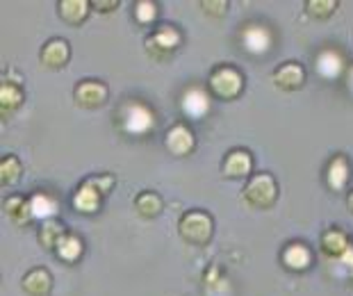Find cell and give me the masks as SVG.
Wrapping results in <instances>:
<instances>
[{
  "instance_id": "28",
  "label": "cell",
  "mask_w": 353,
  "mask_h": 296,
  "mask_svg": "<svg viewBox=\"0 0 353 296\" xmlns=\"http://www.w3.org/2000/svg\"><path fill=\"white\" fill-rule=\"evenodd\" d=\"M157 14H160V5H157L155 0H137V3L132 5V17L137 23H141V26L155 23Z\"/></svg>"
},
{
  "instance_id": "18",
  "label": "cell",
  "mask_w": 353,
  "mask_h": 296,
  "mask_svg": "<svg viewBox=\"0 0 353 296\" xmlns=\"http://www.w3.org/2000/svg\"><path fill=\"white\" fill-rule=\"evenodd\" d=\"M5 215L10 217V221L14 226H28L30 221H34L32 215V205H30V196L23 194H12L3 201Z\"/></svg>"
},
{
  "instance_id": "8",
  "label": "cell",
  "mask_w": 353,
  "mask_h": 296,
  "mask_svg": "<svg viewBox=\"0 0 353 296\" xmlns=\"http://www.w3.org/2000/svg\"><path fill=\"white\" fill-rule=\"evenodd\" d=\"M73 98H76L78 108L82 110H99L110 101V87L96 78L80 80L76 89H73Z\"/></svg>"
},
{
  "instance_id": "21",
  "label": "cell",
  "mask_w": 353,
  "mask_h": 296,
  "mask_svg": "<svg viewBox=\"0 0 353 296\" xmlns=\"http://www.w3.org/2000/svg\"><path fill=\"white\" fill-rule=\"evenodd\" d=\"M23 101H26V94H23L21 82L3 80V85H0V112H3V117L5 119L12 117V114L23 105Z\"/></svg>"
},
{
  "instance_id": "10",
  "label": "cell",
  "mask_w": 353,
  "mask_h": 296,
  "mask_svg": "<svg viewBox=\"0 0 353 296\" xmlns=\"http://www.w3.org/2000/svg\"><path fill=\"white\" fill-rule=\"evenodd\" d=\"M164 148H167L171 155L185 157L196 148V135H194V130L185 121H178V124L171 126L167 135H164Z\"/></svg>"
},
{
  "instance_id": "3",
  "label": "cell",
  "mask_w": 353,
  "mask_h": 296,
  "mask_svg": "<svg viewBox=\"0 0 353 296\" xmlns=\"http://www.w3.org/2000/svg\"><path fill=\"white\" fill-rule=\"evenodd\" d=\"M178 233L187 244L208 246L214 235V219L203 210H187L178 221Z\"/></svg>"
},
{
  "instance_id": "1",
  "label": "cell",
  "mask_w": 353,
  "mask_h": 296,
  "mask_svg": "<svg viewBox=\"0 0 353 296\" xmlns=\"http://www.w3.org/2000/svg\"><path fill=\"white\" fill-rule=\"evenodd\" d=\"M117 128L125 137L144 139L157 128V112L141 98H128L114 112Z\"/></svg>"
},
{
  "instance_id": "23",
  "label": "cell",
  "mask_w": 353,
  "mask_h": 296,
  "mask_svg": "<svg viewBox=\"0 0 353 296\" xmlns=\"http://www.w3.org/2000/svg\"><path fill=\"white\" fill-rule=\"evenodd\" d=\"M30 205H32V215L39 221H48V219H57L59 205L55 201V196L43 189H37L34 194H30Z\"/></svg>"
},
{
  "instance_id": "22",
  "label": "cell",
  "mask_w": 353,
  "mask_h": 296,
  "mask_svg": "<svg viewBox=\"0 0 353 296\" xmlns=\"http://www.w3.org/2000/svg\"><path fill=\"white\" fill-rule=\"evenodd\" d=\"M66 235H69V228H66L64 221H59V219H48V221H41L39 230H37V239H39V244L43 248L55 250Z\"/></svg>"
},
{
  "instance_id": "2",
  "label": "cell",
  "mask_w": 353,
  "mask_h": 296,
  "mask_svg": "<svg viewBox=\"0 0 353 296\" xmlns=\"http://www.w3.org/2000/svg\"><path fill=\"white\" fill-rule=\"evenodd\" d=\"M244 85V73L232 64H216L208 78V89L216 101H235L242 96Z\"/></svg>"
},
{
  "instance_id": "12",
  "label": "cell",
  "mask_w": 353,
  "mask_h": 296,
  "mask_svg": "<svg viewBox=\"0 0 353 296\" xmlns=\"http://www.w3.org/2000/svg\"><path fill=\"white\" fill-rule=\"evenodd\" d=\"M69 59H71V43L62 39V37H52L39 50V62L46 68H50V71L64 68L69 64Z\"/></svg>"
},
{
  "instance_id": "30",
  "label": "cell",
  "mask_w": 353,
  "mask_h": 296,
  "mask_svg": "<svg viewBox=\"0 0 353 296\" xmlns=\"http://www.w3.org/2000/svg\"><path fill=\"white\" fill-rule=\"evenodd\" d=\"M87 180L92 182V185L99 189L103 196H108L112 189H114V185H117L114 173H96V176H89Z\"/></svg>"
},
{
  "instance_id": "20",
  "label": "cell",
  "mask_w": 353,
  "mask_h": 296,
  "mask_svg": "<svg viewBox=\"0 0 353 296\" xmlns=\"http://www.w3.org/2000/svg\"><path fill=\"white\" fill-rule=\"evenodd\" d=\"M57 14L69 26H82L92 14V0H59Z\"/></svg>"
},
{
  "instance_id": "4",
  "label": "cell",
  "mask_w": 353,
  "mask_h": 296,
  "mask_svg": "<svg viewBox=\"0 0 353 296\" xmlns=\"http://www.w3.org/2000/svg\"><path fill=\"white\" fill-rule=\"evenodd\" d=\"M244 201L253 210H269L278 201V182L274 173L260 171L246 180L244 185Z\"/></svg>"
},
{
  "instance_id": "32",
  "label": "cell",
  "mask_w": 353,
  "mask_h": 296,
  "mask_svg": "<svg viewBox=\"0 0 353 296\" xmlns=\"http://www.w3.org/2000/svg\"><path fill=\"white\" fill-rule=\"evenodd\" d=\"M119 0H108V3H101V0H92V10H96V12H103V14H110V12H114V10H119Z\"/></svg>"
},
{
  "instance_id": "13",
  "label": "cell",
  "mask_w": 353,
  "mask_h": 296,
  "mask_svg": "<svg viewBox=\"0 0 353 296\" xmlns=\"http://www.w3.org/2000/svg\"><path fill=\"white\" fill-rule=\"evenodd\" d=\"M326 187L330 192H344L351 180V162L344 153H335L328 159L326 171H324Z\"/></svg>"
},
{
  "instance_id": "5",
  "label": "cell",
  "mask_w": 353,
  "mask_h": 296,
  "mask_svg": "<svg viewBox=\"0 0 353 296\" xmlns=\"http://www.w3.org/2000/svg\"><path fill=\"white\" fill-rule=\"evenodd\" d=\"M185 34L180 32V28L171 26V23H160L151 34L144 39V48L157 62H164L167 57H171L174 52L183 46Z\"/></svg>"
},
{
  "instance_id": "11",
  "label": "cell",
  "mask_w": 353,
  "mask_h": 296,
  "mask_svg": "<svg viewBox=\"0 0 353 296\" xmlns=\"http://www.w3.org/2000/svg\"><path fill=\"white\" fill-rule=\"evenodd\" d=\"M281 262H283V267L292 273H303L312 267L314 253L305 241H290V244L283 248Z\"/></svg>"
},
{
  "instance_id": "25",
  "label": "cell",
  "mask_w": 353,
  "mask_h": 296,
  "mask_svg": "<svg viewBox=\"0 0 353 296\" xmlns=\"http://www.w3.org/2000/svg\"><path fill=\"white\" fill-rule=\"evenodd\" d=\"M82 253H85V241H82L76 233H69L66 237L59 241V246L55 248V255L66 264H76Z\"/></svg>"
},
{
  "instance_id": "17",
  "label": "cell",
  "mask_w": 353,
  "mask_h": 296,
  "mask_svg": "<svg viewBox=\"0 0 353 296\" xmlns=\"http://www.w3.org/2000/svg\"><path fill=\"white\" fill-rule=\"evenodd\" d=\"M272 82L283 91H299L305 85V68L299 62H285L274 68Z\"/></svg>"
},
{
  "instance_id": "6",
  "label": "cell",
  "mask_w": 353,
  "mask_h": 296,
  "mask_svg": "<svg viewBox=\"0 0 353 296\" xmlns=\"http://www.w3.org/2000/svg\"><path fill=\"white\" fill-rule=\"evenodd\" d=\"M180 110L192 121L205 119L208 112L212 110V94H210V89L203 85H190L180 94Z\"/></svg>"
},
{
  "instance_id": "31",
  "label": "cell",
  "mask_w": 353,
  "mask_h": 296,
  "mask_svg": "<svg viewBox=\"0 0 353 296\" xmlns=\"http://www.w3.org/2000/svg\"><path fill=\"white\" fill-rule=\"evenodd\" d=\"M333 262H335L337 276H344L347 280H353V246L349 248L347 255H342L340 260H333Z\"/></svg>"
},
{
  "instance_id": "7",
  "label": "cell",
  "mask_w": 353,
  "mask_h": 296,
  "mask_svg": "<svg viewBox=\"0 0 353 296\" xmlns=\"http://www.w3.org/2000/svg\"><path fill=\"white\" fill-rule=\"evenodd\" d=\"M314 71L326 82H333L349 71L347 57H344V52L340 48H335V46H324V48L314 55Z\"/></svg>"
},
{
  "instance_id": "24",
  "label": "cell",
  "mask_w": 353,
  "mask_h": 296,
  "mask_svg": "<svg viewBox=\"0 0 353 296\" xmlns=\"http://www.w3.org/2000/svg\"><path fill=\"white\" fill-rule=\"evenodd\" d=\"M134 210H137L139 217L144 219H155L162 215L164 210V201L162 196L153 192V189H146V192H139L134 196Z\"/></svg>"
},
{
  "instance_id": "14",
  "label": "cell",
  "mask_w": 353,
  "mask_h": 296,
  "mask_svg": "<svg viewBox=\"0 0 353 296\" xmlns=\"http://www.w3.org/2000/svg\"><path fill=\"white\" fill-rule=\"evenodd\" d=\"M103 199L105 196L85 178L76 187V192H73L71 205H73V210L80 212V215H96V212H101V208H103Z\"/></svg>"
},
{
  "instance_id": "33",
  "label": "cell",
  "mask_w": 353,
  "mask_h": 296,
  "mask_svg": "<svg viewBox=\"0 0 353 296\" xmlns=\"http://www.w3.org/2000/svg\"><path fill=\"white\" fill-rule=\"evenodd\" d=\"M347 89H349V94L353 96V66H349V71H347Z\"/></svg>"
},
{
  "instance_id": "34",
  "label": "cell",
  "mask_w": 353,
  "mask_h": 296,
  "mask_svg": "<svg viewBox=\"0 0 353 296\" xmlns=\"http://www.w3.org/2000/svg\"><path fill=\"white\" fill-rule=\"evenodd\" d=\"M347 210H349L351 215H353V189H351V192L347 194Z\"/></svg>"
},
{
  "instance_id": "16",
  "label": "cell",
  "mask_w": 353,
  "mask_h": 296,
  "mask_svg": "<svg viewBox=\"0 0 353 296\" xmlns=\"http://www.w3.org/2000/svg\"><path fill=\"white\" fill-rule=\"evenodd\" d=\"M221 173L226 178H246L253 176V155L246 148H232L230 153L223 157Z\"/></svg>"
},
{
  "instance_id": "29",
  "label": "cell",
  "mask_w": 353,
  "mask_h": 296,
  "mask_svg": "<svg viewBox=\"0 0 353 296\" xmlns=\"http://www.w3.org/2000/svg\"><path fill=\"white\" fill-rule=\"evenodd\" d=\"M199 7L208 14V17L223 19L228 14V10H230V3H228V0H201Z\"/></svg>"
},
{
  "instance_id": "27",
  "label": "cell",
  "mask_w": 353,
  "mask_h": 296,
  "mask_svg": "<svg viewBox=\"0 0 353 296\" xmlns=\"http://www.w3.org/2000/svg\"><path fill=\"white\" fill-rule=\"evenodd\" d=\"M337 7H340L337 0H305V14L317 21H328L337 12Z\"/></svg>"
},
{
  "instance_id": "26",
  "label": "cell",
  "mask_w": 353,
  "mask_h": 296,
  "mask_svg": "<svg viewBox=\"0 0 353 296\" xmlns=\"http://www.w3.org/2000/svg\"><path fill=\"white\" fill-rule=\"evenodd\" d=\"M21 173H23V166H21V159L17 155L7 153L0 157V185L14 187L21 180Z\"/></svg>"
},
{
  "instance_id": "19",
  "label": "cell",
  "mask_w": 353,
  "mask_h": 296,
  "mask_svg": "<svg viewBox=\"0 0 353 296\" xmlns=\"http://www.w3.org/2000/svg\"><path fill=\"white\" fill-rule=\"evenodd\" d=\"M23 292L28 296H50L52 292V273L43 267L30 269L23 276Z\"/></svg>"
},
{
  "instance_id": "9",
  "label": "cell",
  "mask_w": 353,
  "mask_h": 296,
  "mask_svg": "<svg viewBox=\"0 0 353 296\" xmlns=\"http://www.w3.org/2000/svg\"><path fill=\"white\" fill-rule=\"evenodd\" d=\"M239 39H242V48L255 57L267 55L274 48V32L265 23H249V26H244L242 32H239Z\"/></svg>"
},
{
  "instance_id": "15",
  "label": "cell",
  "mask_w": 353,
  "mask_h": 296,
  "mask_svg": "<svg viewBox=\"0 0 353 296\" xmlns=\"http://www.w3.org/2000/svg\"><path fill=\"white\" fill-rule=\"evenodd\" d=\"M353 246V241L342 228L337 226H330L321 233V239H319V248L328 260H340L342 255L349 253V248Z\"/></svg>"
}]
</instances>
